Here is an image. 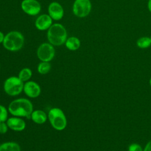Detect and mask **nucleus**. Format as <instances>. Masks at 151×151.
<instances>
[{
    "instance_id": "1",
    "label": "nucleus",
    "mask_w": 151,
    "mask_h": 151,
    "mask_svg": "<svg viewBox=\"0 0 151 151\" xmlns=\"http://www.w3.org/2000/svg\"><path fill=\"white\" fill-rule=\"evenodd\" d=\"M8 110L14 116L31 118V114L34 110L32 103L29 100L26 98H18L9 104Z\"/></svg>"
},
{
    "instance_id": "2",
    "label": "nucleus",
    "mask_w": 151,
    "mask_h": 151,
    "mask_svg": "<svg viewBox=\"0 0 151 151\" xmlns=\"http://www.w3.org/2000/svg\"><path fill=\"white\" fill-rule=\"evenodd\" d=\"M67 34L64 27L60 24H52L47 32V38L50 44L59 46L65 42Z\"/></svg>"
},
{
    "instance_id": "3",
    "label": "nucleus",
    "mask_w": 151,
    "mask_h": 151,
    "mask_svg": "<svg viewBox=\"0 0 151 151\" xmlns=\"http://www.w3.org/2000/svg\"><path fill=\"white\" fill-rule=\"evenodd\" d=\"M3 45L5 49L10 51H17L22 48L24 43L23 35L18 31H11L4 38Z\"/></svg>"
},
{
    "instance_id": "4",
    "label": "nucleus",
    "mask_w": 151,
    "mask_h": 151,
    "mask_svg": "<svg viewBox=\"0 0 151 151\" xmlns=\"http://www.w3.org/2000/svg\"><path fill=\"white\" fill-rule=\"evenodd\" d=\"M48 119L51 126L57 130H63L67 126L66 116L64 111L58 107H53L49 110Z\"/></svg>"
},
{
    "instance_id": "5",
    "label": "nucleus",
    "mask_w": 151,
    "mask_h": 151,
    "mask_svg": "<svg viewBox=\"0 0 151 151\" xmlns=\"http://www.w3.org/2000/svg\"><path fill=\"white\" fill-rule=\"evenodd\" d=\"M24 82L18 77L11 76L4 83V90L6 94L11 96H18L23 91Z\"/></svg>"
},
{
    "instance_id": "6",
    "label": "nucleus",
    "mask_w": 151,
    "mask_h": 151,
    "mask_svg": "<svg viewBox=\"0 0 151 151\" xmlns=\"http://www.w3.org/2000/svg\"><path fill=\"white\" fill-rule=\"evenodd\" d=\"M91 9V3L90 0H75L73 12L74 14L80 18L87 17Z\"/></svg>"
},
{
    "instance_id": "7",
    "label": "nucleus",
    "mask_w": 151,
    "mask_h": 151,
    "mask_svg": "<svg viewBox=\"0 0 151 151\" xmlns=\"http://www.w3.org/2000/svg\"><path fill=\"white\" fill-rule=\"evenodd\" d=\"M37 54L41 61L50 62L55 55V49L50 43H42L38 48Z\"/></svg>"
},
{
    "instance_id": "8",
    "label": "nucleus",
    "mask_w": 151,
    "mask_h": 151,
    "mask_svg": "<svg viewBox=\"0 0 151 151\" xmlns=\"http://www.w3.org/2000/svg\"><path fill=\"white\" fill-rule=\"evenodd\" d=\"M21 8L27 14L34 16L41 11V5L37 0H23L21 2Z\"/></svg>"
},
{
    "instance_id": "9",
    "label": "nucleus",
    "mask_w": 151,
    "mask_h": 151,
    "mask_svg": "<svg viewBox=\"0 0 151 151\" xmlns=\"http://www.w3.org/2000/svg\"><path fill=\"white\" fill-rule=\"evenodd\" d=\"M23 91L29 98L34 99L38 97L41 91L40 85L34 81H28L24 84Z\"/></svg>"
},
{
    "instance_id": "10",
    "label": "nucleus",
    "mask_w": 151,
    "mask_h": 151,
    "mask_svg": "<svg viewBox=\"0 0 151 151\" xmlns=\"http://www.w3.org/2000/svg\"><path fill=\"white\" fill-rule=\"evenodd\" d=\"M9 129L15 132H21L26 127L25 122L20 117L13 116L6 121Z\"/></svg>"
},
{
    "instance_id": "11",
    "label": "nucleus",
    "mask_w": 151,
    "mask_h": 151,
    "mask_svg": "<svg viewBox=\"0 0 151 151\" xmlns=\"http://www.w3.org/2000/svg\"><path fill=\"white\" fill-rule=\"evenodd\" d=\"M48 15L54 20H60L64 16V9L63 6L57 2H51L48 8Z\"/></svg>"
},
{
    "instance_id": "12",
    "label": "nucleus",
    "mask_w": 151,
    "mask_h": 151,
    "mask_svg": "<svg viewBox=\"0 0 151 151\" xmlns=\"http://www.w3.org/2000/svg\"><path fill=\"white\" fill-rule=\"evenodd\" d=\"M52 19L48 14L41 15L37 18L35 25L36 28L40 31L48 29L52 25Z\"/></svg>"
},
{
    "instance_id": "13",
    "label": "nucleus",
    "mask_w": 151,
    "mask_h": 151,
    "mask_svg": "<svg viewBox=\"0 0 151 151\" xmlns=\"http://www.w3.org/2000/svg\"><path fill=\"white\" fill-rule=\"evenodd\" d=\"M31 119L35 123L41 124L47 121L48 115L42 110H35L31 114Z\"/></svg>"
},
{
    "instance_id": "14",
    "label": "nucleus",
    "mask_w": 151,
    "mask_h": 151,
    "mask_svg": "<svg viewBox=\"0 0 151 151\" xmlns=\"http://www.w3.org/2000/svg\"><path fill=\"white\" fill-rule=\"evenodd\" d=\"M65 47L67 48L71 51H75L78 50L80 46V40L76 37H69L65 42Z\"/></svg>"
},
{
    "instance_id": "15",
    "label": "nucleus",
    "mask_w": 151,
    "mask_h": 151,
    "mask_svg": "<svg viewBox=\"0 0 151 151\" xmlns=\"http://www.w3.org/2000/svg\"><path fill=\"white\" fill-rule=\"evenodd\" d=\"M0 151H21V147L15 142H6L1 145Z\"/></svg>"
},
{
    "instance_id": "16",
    "label": "nucleus",
    "mask_w": 151,
    "mask_h": 151,
    "mask_svg": "<svg viewBox=\"0 0 151 151\" xmlns=\"http://www.w3.org/2000/svg\"><path fill=\"white\" fill-rule=\"evenodd\" d=\"M32 75V72L31 70L29 68H22L18 74V78L24 83L29 81L31 78Z\"/></svg>"
},
{
    "instance_id": "17",
    "label": "nucleus",
    "mask_w": 151,
    "mask_h": 151,
    "mask_svg": "<svg viewBox=\"0 0 151 151\" xmlns=\"http://www.w3.org/2000/svg\"><path fill=\"white\" fill-rule=\"evenodd\" d=\"M137 46L142 49L149 48L151 45V40L148 37H140L136 41Z\"/></svg>"
},
{
    "instance_id": "18",
    "label": "nucleus",
    "mask_w": 151,
    "mask_h": 151,
    "mask_svg": "<svg viewBox=\"0 0 151 151\" xmlns=\"http://www.w3.org/2000/svg\"><path fill=\"white\" fill-rule=\"evenodd\" d=\"M51 64L49 62L41 61L37 67V71L41 74H46L51 70Z\"/></svg>"
},
{
    "instance_id": "19",
    "label": "nucleus",
    "mask_w": 151,
    "mask_h": 151,
    "mask_svg": "<svg viewBox=\"0 0 151 151\" xmlns=\"http://www.w3.org/2000/svg\"><path fill=\"white\" fill-rule=\"evenodd\" d=\"M8 110L3 105L0 104V122H6L8 119Z\"/></svg>"
},
{
    "instance_id": "20",
    "label": "nucleus",
    "mask_w": 151,
    "mask_h": 151,
    "mask_svg": "<svg viewBox=\"0 0 151 151\" xmlns=\"http://www.w3.org/2000/svg\"><path fill=\"white\" fill-rule=\"evenodd\" d=\"M128 151H143V149L139 144L133 143L129 145Z\"/></svg>"
},
{
    "instance_id": "21",
    "label": "nucleus",
    "mask_w": 151,
    "mask_h": 151,
    "mask_svg": "<svg viewBox=\"0 0 151 151\" xmlns=\"http://www.w3.org/2000/svg\"><path fill=\"white\" fill-rule=\"evenodd\" d=\"M8 126L6 122H0V133L5 134L8 130Z\"/></svg>"
},
{
    "instance_id": "22",
    "label": "nucleus",
    "mask_w": 151,
    "mask_h": 151,
    "mask_svg": "<svg viewBox=\"0 0 151 151\" xmlns=\"http://www.w3.org/2000/svg\"><path fill=\"white\" fill-rule=\"evenodd\" d=\"M143 151H151V140L148 142L146 145L145 148L143 149Z\"/></svg>"
},
{
    "instance_id": "23",
    "label": "nucleus",
    "mask_w": 151,
    "mask_h": 151,
    "mask_svg": "<svg viewBox=\"0 0 151 151\" xmlns=\"http://www.w3.org/2000/svg\"><path fill=\"white\" fill-rule=\"evenodd\" d=\"M4 38H5V36H4V34L1 31H0V44L3 42Z\"/></svg>"
},
{
    "instance_id": "24",
    "label": "nucleus",
    "mask_w": 151,
    "mask_h": 151,
    "mask_svg": "<svg viewBox=\"0 0 151 151\" xmlns=\"http://www.w3.org/2000/svg\"><path fill=\"white\" fill-rule=\"evenodd\" d=\"M147 8L149 12L151 13V0H149L147 2Z\"/></svg>"
},
{
    "instance_id": "25",
    "label": "nucleus",
    "mask_w": 151,
    "mask_h": 151,
    "mask_svg": "<svg viewBox=\"0 0 151 151\" xmlns=\"http://www.w3.org/2000/svg\"><path fill=\"white\" fill-rule=\"evenodd\" d=\"M149 84H150V86H151V78H150V80H149Z\"/></svg>"
},
{
    "instance_id": "26",
    "label": "nucleus",
    "mask_w": 151,
    "mask_h": 151,
    "mask_svg": "<svg viewBox=\"0 0 151 151\" xmlns=\"http://www.w3.org/2000/svg\"><path fill=\"white\" fill-rule=\"evenodd\" d=\"M150 40H151V36H150Z\"/></svg>"
},
{
    "instance_id": "27",
    "label": "nucleus",
    "mask_w": 151,
    "mask_h": 151,
    "mask_svg": "<svg viewBox=\"0 0 151 151\" xmlns=\"http://www.w3.org/2000/svg\"><path fill=\"white\" fill-rule=\"evenodd\" d=\"M1 143H0V146H1Z\"/></svg>"
},
{
    "instance_id": "28",
    "label": "nucleus",
    "mask_w": 151,
    "mask_h": 151,
    "mask_svg": "<svg viewBox=\"0 0 151 151\" xmlns=\"http://www.w3.org/2000/svg\"><path fill=\"white\" fill-rule=\"evenodd\" d=\"M0 67H1V64H0Z\"/></svg>"
}]
</instances>
